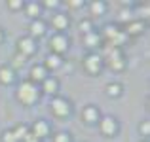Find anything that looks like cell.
<instances>
[{
  "label": "cell",
  "mask_w": 150,
  "mask_h": 142,
  "mask_svg": "<svg viewBox=\"0 0 150 142\" xmlns=\"http://www.w3.org/2000/svg\"><path fill=\"white\" fill-rule=\"evenodd\" d=\"M40 95L42 93H40V89H38L36 84H33L30 80H25V82H21V84H19L17 93H15V98H17L21 104L30 106V104H34V102H38Z\"/></svg>",
  "instance_id": "6da1fadb"
},
{
  "label": "cell",
  "mask_w": 150,
  "mask_h": 142,
  "mask_svg": "<svg viewBox=\"0 0 150 142\" xmlns=\"http://www.w3.org/2000/svg\"><path fill=\"white\" fill-rule=\"evenodd\" d=\"M50 110L55 117L65 120V117H69L70 114H72V104H70V101L65 98V97H53L50 101Z\"/></svg>",
  "instance_id": "7a4b0ae2"
},
{
  "label": "cell",
  "mask_w": 150,
  "mask_h": 142,
  "mask_svg": "<svg viewBox=\"0 0 150 142\" xmlns=\"http://www.w3.org/2000/svg\"><path fill=\"white\" fill-rule=\"evenodd\" d=\"M106 65H108V68L114 70V72H122V70H125L127 61H125L124 49H122V47L110 46V51H108V55H106Z\"/></svg>",
  "instance_id": "3957f363"
},
{
  "label": "cell",
  "mask_w": 150,
  "mask_h": 142,
  "mask_svg": "<svg viewBox=\"0 0 150 142\" xmlns=\"http://www.w3.org/2000/svg\"><path fill=\"white\" fill-rule=\"evenodd\" d=\"M105 68V59H103V55L95 53V51H91V53H88L84 57V70L88 74H91V76H97V74H101V70Z\"/></svg>",
  "instance_id": "277c9868"
},
{
  "label": "cell",
  "mask_w": 150,
  "mask_h": 142,
  "mask_svg": "<svg viewBox=\"0 0 150 142\" xmlns=\"http://www.w3.org/2000/svg\"><path fill=\"white\" fill-rule=\"evenodd\" d=\"M120 129V123L114 116H101L99 120V131L103 133L105 136H114Z\"/></svg>",
  "instance_id": "5b68a950"
},
{
  "label": "cell",
  "mask_w": 150,
  "mask_h": 142,
  "mask_svg": "<svg viewBox=\"0 0 150 142\" xmlns=\"http://www.w3.org/2000/svg\"><path fill=\"white\" fill-rule=\"evenodd\" d=\"M50 49H51V53H55V55L67 53V51H69V38L63 32L53 34V36L50 38Z\"/></svg>",
  "instance_id": "8992f818"
},
{
  "label": "cell",
  "mask_w": 150,
  "mask_h": 142,
  "mask_svg": "<svg viewBox=\"0 0 150 142\" xmlns=\"http://www.w3.org/2000/svg\"><path fill=\"white\" fill-rule=\"evenodd\" d=\"M17 51L19 55H23V57H30V55L36 53V40L30 36H21L17 40Z\"/></svg>",
  "instance_id": "52a82bcc"
},
{
  "label": "cell",
  "mask_w": 150,
  "mask_h": 142,
  "mask_svg": "<svg viewBox=\"0 0 150 142\" xmlns=\"http://www.w3.org/2000/svg\"><path fill=\"white\" fill-rule=\"evenodd\" d=\"M29 129H30V133H33L36 138H40V140H42V138H46V136L50 135V131H51L50 123H48L46 120H36Z\"/></svg>",
  "instance_id": "ba28073f"
},
{
  "label": "cell",
  "mask_w": 150,
  "mask_h": 142,
  "mask_svg": "<svg viewBox=\"0 0 150 142\" xmlns=\"http://www.w3.org/2000/svg\"><path fill=\"white\" fill-rule=\"evenodd\" d=\"M82 117H84V121L88 125H95V123H99V120H101V112L95 104H88L82 110Z\"/></svg>",
  "instance_id": "9c48e42d"
},
{
  "label": "cell",
  "mask_w": 150,
  "mask_h": 142,
  "mask_svg": "<svg viewBox=\"0 0 150 142\" xmlns=\"http://www.w3.org/2000/svg\"><path fill=\"white\" fill-rule=\"evenodd\" d=\"M144 29H146L144 21H141V19H129L127 25H125L124 34L125 36H139V34L144 32Z\"/></svg>",
  "instance_id": "30bf717a"
},
{
  "label": "cell",
  "mask_w": 150,
  "mask_h": 142,
  "mask_svg": "<svg viewBox=\"0 0 150 142\" xmlns=\"http://www.w3.org/2000/svg\"><path fill=\"white\" fill-rule=\"evenodd\" d=\"M51 27L57 29L59 32H61V30H67L70 27V17L67 13H63V11H57V13L51 15Z\"/></svg>",
  "instance_id": "8fae6325"
},
{
  "label": "cell",
  "mask_w": 150,
  "mask_h": 142,
  "mask_svg": "<svg viewBox=\"0 0 150 142\" xmlns=\"http://www.w3.org/2000/svg\"><path fill=\"white\" fill-rule=\"evenodd\" d=\"M46 30H48V25H46V21H42V19H33L30 21V25H29V36L30 38H40V36H44L46 34Z\"/></svg>",
  "instance_id": "7c38bea8"
},
{
  "label": "cell",
  "mask_w": 150,
  "mask_h": 142,
  "mask_svg": "<svg viewBox=\"0 0 150 142\" xmlns=\"http://www.w3.org/2000/svg\"><path fill=\"white\" fill-rule=\"evenodd\" d=\"M40 93H46V95H57L59 93V80L53 76H48L44 82L40 84Z\"/></svg>",
  "instance_id": "4fadbf2b"
},
{
  "label": "cell",
  "mask_w": 150,
  "mask_h": 142,
  "mask_svg": "<svg viewBox=\"0 0 150 142\" xmlns=\"http://www.w3.org/2000/svg\"><path fill=\"white\" fill-rule=\"evenodd\" d=\"M50 76V72L46 70V66L44 65H34L33 68H30V82L33 84H42V82L46 80V78Z\"/></svg>",
  "instance_id": "5bb4252c"
},
{
  "label": "cell",
  "mask_w": 150,
  "mask_h": 142,
  "mask_svg": "<svg viewBox=\"0 0 150 142\" xmlns=\"http://www.w3.org/2000/svg\"><path fill=\"white\" fill-rule=\"evenodd\" d=\"M103 44V36L97 30H91V32L84 34V46L89 47V49H95V47H99Z\"/></svg>",
  "instance_id": "9a60e30c"
},
{
  "label": "cell",
  "mask_w": 150,
  "mask_h": 142,
  "mask_svg": "<svg viewBox=\"0 0 150 142\" xmlns=\"http://www.w3.org/2000/svg\"><path fill=\"white\" fill-rule=\"evenodd\" d=\"M15 82V72L11 66H0V84L2 85H11Z\"/></svg>",
  "instance_id": "2e32d148"
},
{
  "label": "cell",
  "mask_w": 150,
  "mask_h": 142,
  "mask_svg": "<svg viewBox=\"0 0 150 142\" xmlns=\"http://www.w3.org/2000/svg\"><path fill=\"white\" fill-rule=\"evenodd\" d=\"M23 8H25V13H27V17H30V21H33V19H40L42 6H40L38 2H27Z\"/></svg>",
  "instance_id": "e0dca14e"
},
{
  "label": "cell",
  "mask_w": 150,
  "mask_h": 142,
  "mask_svg": "<svg viewBox=\"0 0 150 142\" xmlns=\"http://www.w3.org/2000/svg\"><path fill=\"white\" fill-rule=\"evenodd\" d=\"M46 70H57L63 66V57L61 55H55V53H50L48 57H46V63H44Z\"/></svg>",
  "instance_id": "ac0fdd59"
},
{
  "label": "cell",
  "mask_w": 150,
  "mask_h": 142,
  "mask_svg": "<svg viewBox=\"0 0 150 142\" xmlns=\"http://www.w3.org/2000/svg\"><path fill=\"white\" fill-rule=\"evenodd\" d=\"M106 2H103V0H93L91 4H89V11H91L93 17H103V15L106 13Z\"/></svg>",
  "instance_id": "d6986e66"
},
{
  "label": "cell",
  "mask_w": 150,
  "mask_h": 142,
  "mask_svg": "<svg viewBox=\"0 0 150 142\" xmlns=\"http://www.w3.org/2000/svg\"><path fill=\"white\" fill-rule=\"evenodd\" d=\"M105 91H106L108 97L118 98V97H122V93H124V85H122L120 82H110V84H106Z\"/></svg>",
  "instance_id": "ffe728a7"
},
{
  "label": "cell",
  "mask_w": 150,
  "mask_h": 142,
  "mask_svg": "<svg viewBox=\"0 0 150 142\" xmlns=\"http://www.w3.org/2000/svg\"><path fill=\"white\" fill-rule=\"evenodd\" d=\"M11 133H13V136H15V142H21V140L30 133V129H29V125L19 123V125H15V127L11 129Z\"/></svg>",
  "instance_id": "44dd1931"
},
{
  "label": "cell",
  "mask_w": 150,
  "mask_h": 142,
  "mask_svg": "<svg viewBox=\"0 0 150 142\" xmlns=\"http://www.w3.org/2000/svg\"><path fill=\"white\" fill-rule=\"evenodd\" d=\"M53 142H72V136L69 131H59L53 135Z\"/></svg>",
  "instance_id": "7402d4cb"
},
{
  "label": "cell",
  "mask_w": 150,
  "mask_h": 142,
  "mask_svg": "<svg viewBox=\"0 0 150 142\" xmlns=\"http://www.w3.org/2000/svg\"><path fill=\"white\" fill-rule=\"evenodd\" d=\"M80 30H82L84 34H88V32H91V30H95V29H93L91 19H82V21H80Z\"/></svg>",
  "instance_id": "603a6c76"
},
{
  "label": "cell",
  "mask_w": 150,
  "mask_h": 142,
  "mask_svg": "<svg viewBox=\"0 0 150 142\" xmlns=\"http://www.w3.org/2000/svg\"><path fill=\"white\" fill-rule=\"evenodd\" d=\"M23 6H25V2H23V0H8V8H10L11 11L23 10Z\"/></svg>",
  "instance_id": "cb8c5ba5"
},
{
  "label": "cell",
  "mask_w": 150,
  "mask_h": 142,
  "mask_svg": "<svg viewBox=\"0 0 150 142\" xmlns=\"http://www.w3.org/2000/svg\"><path fill=\"white\" fill-rule=\"evenodd\" d=\"M139 131H141V135H143V136H148L150 135V121L148 120H144L143 123L139 125Z\"/></svg>",
  "instance_id": "d4e9b609"
},
{
  "label": "cell",
  "mask_w": 150,
  "mask_h": 142,
  "mask_svg": "<svg viewBox=\"0 0 150 142\" xmlns=\"http://www.w3.org/2000/svg\"><path fill=\"white\" fill-rule=\"evenodd\" d=\"M2 142H15V136H13V133H11V129L2 131Z\"/></svg>",
  "instance_id": "484cf974"
},
{
  "label": "cell",
  "mask_w": 150,
  "mask_h": 142,
  "mask_svg": "<svg viewBox=\"0 0 150 142\" xmlns=\"http://www.w3.org/2000/svg\"><path fill=\"white\" fill-rule=\"evenodd\" d=\"M42 8H48V10H55V8L61 6V2H57V0H46V2L40 4Z\"/></svg>",
  "instance_id": "4316f807"
},
{
  "label": "cell",
  "mask_w": 150,
  "mask_h": 142,
  "mask_svg": "<svg viewBox=\"0 0 150 142\" xmlns=\"http://www.w3.org/2000/svg\"><path fill=\"white\" fill-rule=\"evenodd\" d=\"M21 142H42V140H40V138H36V136H34L33 133H29V135H27Z\"/></svg>",
  "instance_id": "83f0119b"
},
{
  "label": "cell",
  "mask_w": 150,
  "mask_h": 142,
  "mask_svg": "<svg viewBox=\"0 0 150 142\" xmlns=\"http://www.w3.org/2000/svg\"><path fill=\"white\" fill-rule=\"evenodd\" d=\"M69 6L70 8H82V6H84V0H70Z\"/></svg>",
  "instance_id": "f1b7e54d"
},
{
  "label": "cell",
  "mask_w": 150,
  "mask_h": 142,
  "mask_svg": "<svg viewBox=\"0 0 150 142\" xmlns=\"http://www.w3.org/2000/svg\"><path fill=\"white\" fill-rule=\"evenodd\" d=\"M13 65L15 66H23V65H25V57H23V55H17L15 61H13Z\"/></svg>",
  "instance_id": "f546056e"
},
{
  "label": "cell",
  "mask_w": 150,
  "mask_h": 142,
  "mask_svg": "<svg viewBox=\"0 0 150 142\" xmlns=\"http://www.w3.org/2000/svg\"><path fill=\"white\" fill-rule=\"evenodd\" d=\"M4 38H6V32H4V29H2V27H0V44H2V42H4Z\"/></svg>",
  "instance_id": "4dcf8cb0"
},
{
  "label": "cell",
  "mask_w": 150,
  "mask_h": 142,
  "mask_svg": "<svg viewBox=\"0 0 150 142\" xmlns=\"http://www.w3.org/2000/svg\"><path fill=\"white\" fill-rule=\"evenodd\" d=\"M143 142H148V140H143Z\"/></svg>",
  "instance_id": "1f68e13d"
}]
</instances>
